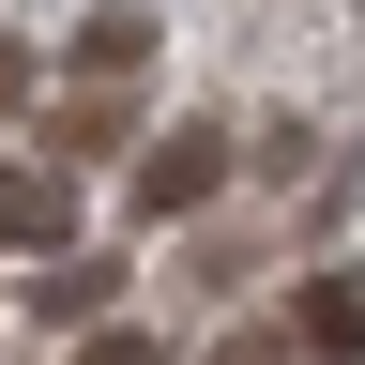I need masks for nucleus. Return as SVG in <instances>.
Wrapping results in <instances>:
<instances>
[{
	"mask_svg": "<svg viewBox=\"0 0 365 365\" xmlns=\"http://www.w3.org/2000/svg\"><path fill=\"white\" fill-rule=\"evenodd\" d=\"M213 182H228V137L213 122H168L153 153H137V213H198Z\"/></svg>",
	"mask_w": 365,
	"mask_h": 365,
	"instance_id": "obj_1",
	"label": "nucleus"
},
{
	"mask_svg": "<svg viewBox=\"0 0 365 365\" xmlns=\"http://www.w3.org/2000/svg\"><path fill=\"white\" fill-rule=\"evenodd\" d=\"M31 319H91V335H107V259H61V274H31Z\"/></svg>",
	"mask_w": 365,
	"mask_h": 365,
	"instance_id": "obj_2",
	"label": "nucleus"
},
{
	"mask_svg": "<svg viewBox=\"0 0 365 365\" xmlns=\"http://www.w3.org/2000/svg\"><path fill=\"white\" fill-rule=\"evenodd\" d=\"M137 46H153V16H91V31H76V61H91V76H137Z\"/></svg>",
	"mask_w": 365,
	"mask_h": 365,
	"instance_id": "obj_3",
	"label": "nucleus"
},
{
	"mask_svg": "<svg viewBox=\"0 0 365 365\" xmlns=\"http://www.w3.org/2000/svg\"><path fill=\"white\" fill-rule=\"evenodd\" d=\"M304 335L319 350H365V289H304Z\"/></svg>",
	"mask_w": 365,
	"mask_h": 365,
	"instance_id": "obj_4",
	"label": "nucleus"
},
{
	"mask_svg": "<svg viewBox=\"0 0 365 365\" xmlns=\"http://www.w3.org/2000/svg\"><path fill=\"white\" fill-rule=\"evenodd\" d=\"M76 365H168V335H137V319H107V335H76Z\"/></svg>",
	"mask_w": 365,
	"mask_h": 365,
	"instance_id": "obj_5",
	"label": "nucleus"
},
{
	"mask_svg": "<svg viewBox=\"0 0 365 365\" xmlns=\"http://www.w3.org/2000/svg\"><path fill=\"white\" fill-rule=\"evenodd\" d=\"M16 228H31V182H16V168H0V244H16Z\"/></svg>",
	"mask_w": 365,
	"mask_h": 365,
	"instance_id": "obj_6",
	"label": "nucleus"
}]
</instances>
